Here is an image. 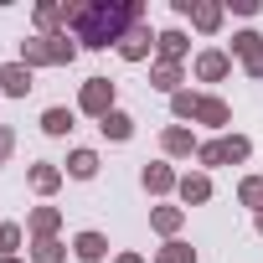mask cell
<instances>
[{"mask_svg": "<svg viewBox=\"0 0 263 263\" xmlns=\"http://www.w3.org/2000/svg\"><path fill=\"white\" fill-rule=\"evenodd\" d=\"M140 21H145L140 0H67L62 6V31H72L78 47H88V52L119 47Z\"/></svg>", "mask_w": 263, "mask_h": 263, "instance_id": "obj_1", "label": "cell"}, {"mask_svg": "<svg viewBox=\"0 0 263 263\" xmlns=\"http://www.w3.org/2000/svg\"><path fill=\"white\" fill-rule=\"evenodd\" d=\"M114 98H119V88H114L108 78H88L83 93H78V114H88V119H108V114L119 108Z\"/></svg>", "mask_w": 263, "mask_h": 263, "instance_id": "obj_2", "label": "cell"}, {"mask_svg": "<svg viewBox=\"0 0 263 263\" xmlns=\"http://www.w3.org/2000/svg\"><path fill=\"white\" fill-rule=\"evenodd\" d=\"M232 57H242V67H248V78H258L263 83V31H237L232 36Z\"/></svg>", "mask_w": 263, "mask_h": 263, "instance_id": "obj_3", "label": "cell"}, {"mask_svg": "<svg viewBox=\"0 0 263 263\" xmlns=\"http://www.w3.org/2000/svg\"><path fill=\"white\" fill-rule=\"evenodd\" d=\"M155 42H160V31H155V26H150V21H140V26H135V31H129V36H124V42H119V47H114V52H119V57H124V62H145V57H150V52H155Z\"/></svg>", "mask_w": 263, "mask_h": 263, "instance_id": "obj_4", "label": "cell"}, {"mask_svg": "<svg viewBox=\"0 0 263 263\" xmlns=\"http://www.w3.org/2000/svg\"><path fill=\"white\" fill-rule=\"evenodd\" d=\"M191 72H196V83H222V78L232 72V52H222V47H206V52H196Z\"/></svg>", "mask_w": 263, "mask_h": 263, "instance_id": "obj_5", "label": "cell"}, {"mask_svg": "<svg viewBox=\"0 0 263 263\" xmlns=\"http://www.w3.org/2000/svg\"><path fill=\"white\" fill-rule=\"evenodd\" d=\"M160 150H165L171 160H191V155L201 150V140L191 135V129H186V124H171V129H165V135H160Z\"/></svg>", "mask_w": 263, "mask_h": 263, "instance_id": "obj_6", "label": "cell"}, {"mask_svg": "<svg viewBox=\"0 0 263 263\" xmlns=\"http://www.w3.org/2000/svg\"><path fill=\"white\" fill-rule=\"evenodd\" d=\"M140 186H145L150 196H171V191L181 186V176H176V171H171L165 160H150V165L140 171Z\"/></svg>", "mask_w": 263, "mask_h": 263, "instance_id": "obj_7", "label": "cell"}, {"mask_svg": "<svg viewBox=\"0 0 263 263\" xmlns=\"http://www.w3.org/2000/svg\"><path fill=\"white\" fill-rule=\"evenodd\" d=\"M181 83H186V67H181V62H160V57L150 62V88H155V93H171V98H176Z\"/></svg>", "mask_w": 263, "mask_h": 263, "instance_id": "obj_8", "label": "cell"}, {"mask_svg": "<svg viewBox=\"0 0 263 263\" xmlns=\"http://www.w3.org/2000/svg\"><path fill=\"white\" fill-rule=\"evenodd\" d=\"M62 176H67V171H62V165H52V160H36V165L26 171V181H31V191H36V196H57V191H62Z\"/></svg>", "mask_w": 263, "mask_h": 263, "instance_id": "obj_9", "label": "cell"}, {"mask_svg": "<svg viewBox=\"0 0 263 263\" xmlns=\"http://www.w3.org/2000/svg\"><path fill=\"white\" fill-rule=\"evenodd\" d=\"M176 196H181L186 206H206V201H212V176H206V171H186L181 186H176Z\"/></svg>", "mask_w": 263, "mask_h": 263, "instance_id": "obj_10", "label": "cell"}, {"mask_svg": "<svg viewBox=\"0 0 263 263\" xmlns=\"http://www.w3.org/2000/svg\"><path fill=\"white\" fill-rule=\"evenodd\" d=\"M72 129H78V108H62V103L42 108V135H52V140H67Z\"/></svg>", "mask_w": 263, "mask_h": 263, "instance_id": "obj_11", "label": "cell"}, {"mask_svg": "<svg viewBox=\"0 0 263 263\" xmlns=\"http://www.w3.org/2000/svg\"><path fill=\"white\" fill-rule=\"evenodd\" d=\"M36 83H31V67L26 62H6V67H0V93H6V98H26Z\"/></svg>", "mask_w": 263, "mask_h": 263, "instance_id": "obj_12", "label": "cell"}, {"mask_svg": "<svg viewBox=\"0 0 263 263\" xmlns=\"http://www.w3.org/2000/svg\"><path fill=\"white\" fill-rule=\"evenodd\" d=\"M72 258H78V263H103V258H108V237L93 232V227L78 232V237H72Z\"/></svg>", "mask_w": 263, "mask_h": 263, "instance_id": "obj_13", "label": "cell"}, {"mask_svg": "<svg viewBox=\"0 0 263 263\" xmlns=\"http://www.w3.org/2000/svg\"><path fill=\"white\" fill-rule=\"evenodd\" d=\"M222 16H227V6H222V0H196V6H191V26H196L201 36L222 31Z\"/></svg>", "mask_w": 263, "mask_h": 263, "instance_id": "obj_14", "label": "cell"}, {"mask_svg": "<svg viewBox=\"0 0 263 263\" xmlns=\"http://www.w3.org/2000/svg\"><path fill=\"white\" fill-rule=\"evenodd\" d=\"M196 124H206V129H227V124H232V108H227V98H217V93H201Z\"/></svg>", "mask_w": 263, "mask_h": 263, "instance_id": "obj_15", "label": "cell"}, {"mask_svg": "<svg viewBox=\"0 0 263 263\" xmlns=\"http://www.w3.org/2000/svg\"><path fill=\"white\" fill-rule=\"evenodd\" d=\"M155 52H160V62H186V52H191V36H186L181 26H171V31H160Z\"/></svg>", "mask_w": 263, "mask_h": 263, "instance_id": "obj_16", "label": "cell"}, {"mask_svg": "<svg viewBox=\"0 0 263 263\" xmlns=\"http://www.w3.org/2000/svg\"><path fill=\"white\" fill-rule=\"evenodd\" d=\"M57 227H62V212H57V206H31V217H26L31 242H36V237H57Z\"/></svg>", "mask_w": 263, "mask_h": 263, "instance_id": "obj_17", "label": "cell"}, {"mask_svg": "<svg viewBox=\"0 0 263 263\" xmlns=\"http://www.w3.org/2000/svg\"><path fill=\"white\" fill-rule=\"evenodd\" d=\"M150 227H155V232L171 242V237L186 227V206H150Z\"/></svg>", "mask_w": 263, "mask_h": 263, "instance_id": "obj_18", "label": "cell"}, {"mask_svg": "<svg viewBox=\"0 0 263 263\" xmlns=\"http://www.w3.org/2000/svg\"><path fill=\"white\" fill-rule=\"evenodd\" d=\"M98 129H103V140L124 145V140H135V114H124V108H114L108 119H98Z\"/></svg>", "mask_w": 263, "mask_h": 263, "instance_id": "obj_19", "label": "cell"}, {"mask_svg": "<svg viewBox=\"0 0 263 263\" xmlns=\"http://www.w3.org/2000/svg\"><path fill=\"white\" fill-rule=\"evenodd\" d=\"M21 62H26L31 72H36V67H57V62H52V42H47V36H26V42H21Z\"/></svg>", "mask_w": 263, "mask_h": 263, "instance_id": "obj_20", "label": "cell"}, {"mask_svg": "<svg viewBox=\"0 0 263 263\" xmlns=\"http://www.w3.org/2000/svg\"><path fill=\"white\" fill-rule=\"evenodd\" d=\"M98 165H103L98 150H72V155H67V176H72V181H93Z\"/></svg>", "mask_w": 263, "mask_h": 263, "instance_id": "obj_21", "label": "cell"}, {"mask_svg": "<svg viewBox=\"0 0 263 263\" xmlns=\"http://www.w3.org/2000/svg\"><path fill=\"white\" fill-rule=\"evenodd\" d=\"M31 263H67V242L62 237H36L31 242Z\"/></svg>", "mask_w": 263, "mask_h": 263, "instance_id": "obj_22", "label": "cell"}, {"mask_svg": "<svg viewBox=\"0 0 263 263\" xmlns=\"http://www.w3.org/2000/svg\"><path fill=\"white\" fill-rule=\"evenodd\" d=\"M47 42H52V62H57V67H72V62H78V36H72V31H57V36H47Z\"/></svg>", "mask_w": 263, "mask_h": 263, "instance_id": "obj_23", "label": "cell"}, {"mask_svg": "<svg viewBox=\"0 0 263 263\" xmlns=\"http://www.w3.org/2000/svg\"><path fill=\"white\" fill-rule=\"evenodd\" d=\"M196 108H201V93H196V88H181V93L171 98V114H176L181 124H186V119L196 124Z\"/></svg>", "mask_w": 263, "mask_h": 263, "instance_id": "obj_24", "label": "cell"}, {"mask_svg": "<svg viewBox=\"0 0 263 263\" xmlns=\"http://www.w3.org/2000/svg\"><path fill=\"white\" fill-rule=\"evenodd\" d=\"M248 155H253V140L248 135H222V160L227 165H242Z\"/></svg>", "mask_w": 263, "mask_h": 263, "instance_id": "obj_25", "label": "cell"}, {"mask_svg": "<svg viewBox=\"0 0 263 263\" xmlns=\"http://www.w3.org/2000/svg\"><path fill=\"white\" fill-rule=\"evenodd\" d=\"M237 201L253 206V217H258V212H263V176H242V181H237Z\"/></svg>", "mask_w": 263, "mask_h": 263, "instance_id": "obj_26", "label": "cell"}, {"mask_svg": "<svg viewBox=\"0 0 263 263\" xmlns=\"http://www.w3.org/2000/svg\"><path fill=\"white\" fill-rule=\"evenodd\" d=\"M155 263H196V248L181 242V237H171L165 248H155Z\"/></svg>", "mask_w": 263, "mask_h": 263, "instance_id": "obj_27", "label": "cell"}, {"mask_svg": "<svg viewBox=\"0 0 263 263\" xmlns=\"http://www.w3.org/2000/svg\"><path fill=\"white\" fill-rule=\"evenodd\" d=\"M36 31H42V36H57V31H62V6L42 0V6H36Z\"/></svg>", "mask_w": 263, "mask_h": 263, "instance_id": "obj_28", "label": "cell"}, {"mask_svg": "<svg viewBox=\"0 0 263 263\" xmlns=\"http://www.w3.org/2000/svg\"><path fill=\"white\" fill-rule=\"evenodd\" d=\"M21 242H26V227L21 222H0V258H16Z\"/></svg>", "mask_w": 263, "mask_h": 263, "instance_id": "obj_29", "label": "cell"}, {"mask_svg": "<svg viewBox=\"0 0 263 263\" xmlns=\"http://www.w3.org/2000/svg\"><path fill=\"white\" fill-rule=\"evenodd\" d=\"M196 165H201V171H217V165H227V160H222V140H206V145L196 150Z\"/></svg>", "mask_w": 263, "mask_h": 263, "instance_id": "obj_30", "label": "cell"}, {"mask_svg": "<svg viewBox=\"0 0 263 263\" xmlns=\"http://www.w3.org/2000/svg\"><path fill=\"white\" fill-rule=\"evenodd\" d=\"M11 150H16V129H6V124H0V165L11 160Z\"/></svg>", "mask_w": 263, "mask_h": 263, "instance_id": "obj_31", "label": "cell"}, {"mask_svg": "<svg viewBox=\"0 0 263 263\" xmlns=\"http://www.w3.org/2000/svg\"><path fill=\"white\" fill-rule=\"evenodd\" d=\"M227 6H232L237 16H258V0H227Z\"/></svg>", "mask_w": 263, "mask_h": 263, "instance_id": "obj_32", "label": "cell"}, {"mask_svg": "<svg viewBox=\"0 0 263 263\" xmlns=\"http://www.w3.org/2000/svg\"><path fill=\"white\" fill-rule=\"evenodd\" d=\"M114 263H145V258H140V253H119Z\"/></svg>", "mask_w": 263, "mask_h": 263, "instance_id": "obj_33", "label": "cell"}, {"mask_svg": "<svg viewBox=\"0 0 263 263\" xmlns=\"http://www.w3.org/2000/svg\"><path fill=\"white\" fill-rule=\"evenodd\" d=\"M253 227H258V237H263V212H258V217H253Z\"/></svg>", "mask_w": 263, "mask_h": 263, "instance_id": "obj_34", "label": "cell"}, {"mask_svg": "<svg viewBox=\"0 0 263 263\" xmlns=\"http://www.w3.org/2000/svg\"><path fill=\"white\" fill-rule=\"evenodd\" d=\"M0 263H21V258H0Z\"/></svg>", "mask_w": 263, "mask_h": 263, "instance_id": "obj_35", "label": "cell"}]
</instances>
